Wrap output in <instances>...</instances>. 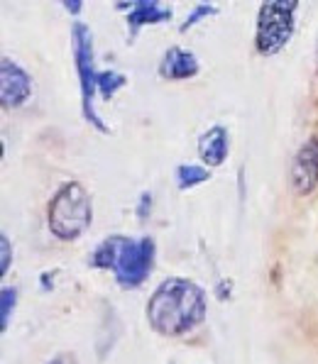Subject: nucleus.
Returning <instances> with one entry per match:
<instances>
[{"label": "nucleus", "mask_w": 318, "mask_h": 364, "mask_svg": "<svg viewBox=\"0 0 318 364\" xmlns=\"http://www.w3.org/2000/svg\"><path fill=\"white\" fill-rule=\"evenodd\" d=\"M147 205H152V198H149V196L147 193H144L142 196V203H139V218H144V215H147Z\"/></svg>", "instance_id": "6ab92c4d"}, {"label": "nucleus", "mask_w": 318, "mask_h": 364, "mask_svg": "<svg viewBox=\"0 0 318 364\" xmlns=\"http://www.w3.org/2000/svg\"><path fill=\"white\" fill-rule=\"evenodd\" d=\"M171 20V10L161 8L159 0H132L130 15H127V27H130V39L137 35L139 27L157 25V22Z\"/></svg>", "instance_id": "9d476101"}, {"label": "nucleus", "mask_w": 318, "mask_h": 364, "mask_svg": "<svg viewBox=\"0 0 318 364\" xmlns=\"http://www.w3.org/2000/svg\"><path fill=\"white\" fill-rule=\"evenodd\" d=\"M74 59H76V69H79V81H81V108L83 117L91 122L96 130L108 132V127L103 125V120L96 113V91H98V74L96 66H93V37L83 22L74 25Z\"/></svg>", "instance_id": "20e7f679"}, {"label": "nucleus", "mask_w": 318, "mask_h": 364, "mask_svg": "<svg viewBox=\"0 0 318 364\" xmlns=\"http://www.w3.org/2000/svg\"><path fill=\"white\" fill-rule=\"evenodd\" d=\"M208 169H203V166H194V164H184L176 169V183H179L181 191H186V188H194L198 186V183L208 181Z\"/></svg>", "instance_id": "f8f14e48"}, {"label": "nucleus", "mask_w": 318, "mask_h": 364, "mask_svg": "<svg viewBox=\"0 0 318 364\" xmlns=\"http://www.w3.org/2000/svg\"><path fill=\"white\" fill-rule=\"evenodd\" d=\"M118 247H120V235L103 240V242H100L98 247H96V252H93L91 264L98 267V269H113L115 257H118Z\"/></svg>", "instance_id": "9b49d317"}, {"label": "nucleus", "mask_w": 318, "mask_h": 364, "mask_svg": "<svg viewBox=\"0 0 318 364\" xmlns=\"http://www.w3.org/2000/svg\"><path fill=\"white\" fill-rule=\"evenodd\" d=\"M15 299H18V294H15V289H3V299H0V313H3V318H0V328H8L10 323V313H13L15 308Z\"/></svg>", "instance_id": "4468645a"}, {"label": "nucleus", "mask_w": 318, "mask_h": 364, "mask_svg": "<svg viewBox=\"0 0 318 364\" xmlns=\"http://www.w3.org/2000/svg\"><path fill=\"white\" fill-rule=\"evenodd\" d=\"M49 230L57 235L59 240H76L86 232V228L93 220V208H91V196L86 193V188L76 181H69L54 193V198L49 200L47 210Z\"/></svg>", "instance_id": "f03ea898"}, {"label": "nucleus", "mask_w": 318, "mask_h": 364, "mask_svg": "<svg viewBox=\"0 0 318 364\" xmlns=\"http://www.w3.org/2000/svg\"><path fill=\"white\" fill-rule=\"evenodd\" d=\"M216 13V8H211V5H198L196 10H194L191 15H189L186 20H184V25H181V32H186L189 27H194L198 20H203V18H208V15H213Z\"/></svg>", "instance_id": "2eb2a0df"}, {"label": "nucleus", "mask_w": 318, "mask_h": 364, "mask_svg": "<svg viewBox=\"0 0 318 364\" xmlns=\"http://www.w3.org/2000/svg\"><path fill=\"white\" fill-rule=\"evenodd\" d=\"M206 318V294L194 282L171 277L161 282L147 304V321L152 330L166 338L189 333Z\"/></svg>", "instance_id": "f257e3e1"}, {"label": "nucleus", "mask_w": 318, "mask_h": 364, "mask_svg": "<svg viewBox=\"0 0 318 364\" xmlns=\"http://www.w3.org/2000/svg\"><path fill=\"white\" fill-rule=\"evenodd\" d=\"M292 186L299 196H309L318 186V137H311L294 156Z\"/></svg>", "instance_id": "0eeeda50"}, {"label": "nucleus", "mask_w": 318, "mask_h": 364, "mask_svg": "<svg viewBox=\"0 0 318 364\" xmlns=\"http://www.w3.org/2000/svg\"><path fill=\"white\" fill-rule=\"evenodd\" d=\"M299 0H265L258 13V32L255 44L258 52L272 57L294 35V22H297Z\"/></svg>", "instance_id": "7ed1b4c3"}, {"label": "nucleus", "mask_w": 318, "mask_h": 364, "mask_svg": "<svg viewBox=\"0 0 318 364\" xmlns=\"http://www.w3.org/2000/svg\"><path fill=\"white\" fill-rule=\"evenodd\" d=\"M10 257H13V252H10V240H8V235H3V237H0V274H8Z\"/></svg>", "instance_id": "dca6fc26"}, {"label": "nucleus", "mask_w": 318, "mask_h": 364, "mask_svg": "<svg viewBox=\"0 0 318 364\" xmlns=\"http://www.w3.org/2000/svg\"><path fill=\"white\" fill-rule=\"evenodd\" d=\"M47 364H79V362H76V355H59L54 360H49Z\"/></svg>", "instance_id": "a211bd4d"}, {"label": "nucleus", "mask_w": 318, "mask_h": 364, "mask_svg": "<svg viewBox=\"0 0 318 364\" xmlns=\"http://www.w3.org/2000/svg\"><path fill=\"white\" fill-rule=\"evenodd\" d=\"M228 149H230V137H228L226 127L213 125L208 132L201 134L198 154H201V159H203L206 166H221L228 156Z\"/></svg>", "instance_id": "6e6552de"}, {"label": "nucleus", "mask_w": 318, "mask_h": 364, "mask_svg": "<svg viewBox=\"0 0 318 364\" xmlns=\"http://www.w3.org/2000/svg\"><path fill=\"white\" fill-rule=\"evenodd\" d=\"M152 262H154V242L149 237L142 240H127L120 237V247L118 257H115V279H118L120 287L125 289H135L152 272Z\"/></svg>", "instance_id": "39448f33"}, {"label": "nucleus", "mask_w": 318, "mask_h": 364, "mask_svg": "<svg viewBox=\"0 0 318 364\" xmlns=\"http://www.w3.org/2000/svg\"><path fill=\"white\" fill-rule=\"evenodd\" d=\"M32 96V78L20 64L5 57L0 64V100L3 108H20Z\"/></svg>", "instance_id": "423d86ee"}, {"label": "nucleus", "mask_w": 318, "mask_h": 364, "mask_svg": "<svg viewBox=\"0 0 318 364\" xmlns=\"http://www.w3.org/2000/svg\"><path fill=\"white\" fill-rule=\"evenodd\" d=\"M159 74L169 81H184V78H194L198 74V59L194 57L191 52L179 47H171L169 52L164 54L159 66Z\"/></svg>", "instance_id": "1a4fd4ad"}, {"label": "nucleus", "mask_w": 318, "mask_h": 364, "mask_svg": "<svg viewBox=\"0 0 318 364\" xmlns=\"http://www.w3.org/2000/svg\"><path fill=\"white\" fill-rule=\"evenodd\" d=\"M122 86H125V76L118 71H100L98 74V91L105 100L113 98Z\"/></svg>", "instance_id": "ddd939ff"}, {"label": "nucleus", "mask_w": 318, "mask_h": 364, "mask_svg": "<svg viewBox=\"0 0 318 364\" xmlns=\"http://www.w3.org/2000/svg\"><path fill=\"white\" fill-rule=\"evenodd\" d=\"M59 3L64 5L66 13H71V15H79L83 8V0H59Z\"/></svg>", "instance_id": "f3484780"}]
</instances>
